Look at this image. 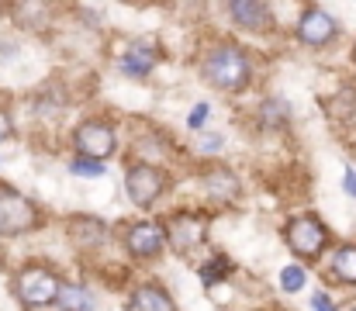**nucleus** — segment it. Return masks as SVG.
Instances as JSON below:
<instances>
[{
    "mask_svg": "<svg viewBox=\"0 0 356 311\" xmlns=\"http://www.w3.org/2000/svg\"><path fill=\"white\" fill-rule=\"evenodd\" d=\"M201 80L222 94H242L252 83V59L236 42H215L201 59Z\"/></svg>",
    "mask_w": 356,
    "mask_h": 311,
    "instance_id": "f257e3e1",
    "label": "nucleus"
},
{
    "mask_svg": "<svg viewBox=\"0 0 356 311\" xmlns=\"http://www.w3.org/2000/svg\"><path fill=\"white\" fill-rule=\"evenodd\" d=\"M59 287H63V280H59V273L49 263H28V266H21L17 277H14V284H10L14 298L21 301V308H28V311L52 308L56 298H59Z\"/></svg>",
    "mask_w": 356,
    "mask_h": 311,
    "instance_id": "f03ea898",
    "label": "nucleus"
},
{
    "mask_svg": "<svg viewBox=\"0 0 356 311\" xmlns=\"http://www.w3.org/2000/svg\"><path fill=\"white\" fill-rule=\"evenodd\" d=\"M45 225V214L42 207L35 205L31 198H24L21 191L0 184V235L3 239H17V235H28L35 228Z\"/></svg>",
    "mask_w": 356,
    "mask_h": 311,
    "instance_id": "7ed1b4c3",
    "label": "nucleus"
},
{
    "mask_svg": "<svg viewBox=\"0 0 356 311\" xmlns=\"http://www.w3.org/2000/svg\"><path fill=\"white\" fill-rule=\"evenodd\" d=\"M284 242L287 249L298 256V260H318L325 249H329V228L322 225L318 214L305 211V214H294L287 225H284Z\"/></svg>",
    "mask_w": 356,
    "mask_h": 311,
    "instance_id": "20e7f679",
    "label": "nucleus"
},
{
    "mask_svg": "<svg viewBox=\"0 0 356 311\" xmlns=\"http://www.w3.org/2000/svg\"><path fill=\"white\" fill-rule=\"evenodd\" d=\"M163 232H166V246L177 256H191L194 249H201L208 242L211 218L204 211H177L163 221Z\"/></svg>",
    "mask_w": 356,
    "mask_h": 311,
    "instance_id": "39448f33",
    "label": "nucleus"
},
{
    "mask_svg": "<svg viewBox=\"0 0 356 311\" xmlns=\"http://www.w3.org/2000/svg\"><path fill=\"white\" fill-rule=\"evenodd\" d=\"M166 191H170V177H166L163 166H156V163H131L124 170V194H128V201L135 207H142V211L152 207Z\"/></svg>",
    "mask_w": 356,
    "mask_h": 311,
    "instance_id": "423d86ee",
    "label": "nucleus"
},
{
    "mask_svg": "<svg viewBox=\"0 0 356 311\" xmlns=\"http://www.w3.org/2000/svg\"><path fill=\"white\" fill-rule=\"evenodd\" d=\"M73 149L80 152V159H94L104 163L108 156H115L118 149V131L111 121L104 118H87L73 128Z\"/></svg>",
    "mask_w": 356,
    "mask_h": 311,
    "instance_id": "0eeeda50",
    "label": "nucleus"
},
{
    "mask_svg": "<svg viewBox=\"0 0 356 311\" xmlns=\"http://www.w3.org/2000/svg\"><path fill=\"white\" fill-rule=\"evenodd\" d=\"M121 246L131 260H156L163 256L166 249V232H163V221H152V218H142V221H131L121 228Z\"/></svg>",
    "mask_w": 356,
    "mask_h": 311,
    "instance_id": "6e6552de",
    "label": "nucleus"
},
{
    "mask_svg": "<svg viewBox=\"0 0 356 311\" xmlns=\"http://www.w3.org/2000/svg\"><path fill=\"white\" fill-rule=\"evenodd\" d=\"M294 35L308 49H329L339 38V21L325 7H305L298 24H294Z\"/></svg>",
    "mask_w": 356,
    "mask_h": 311,
    "instance_id": "1a4fd4ad",
    "label": "nucleus"
},
{
    "mask_svg": "<svg viewBox=\"0 0 356 311\" xmlns=\"http://www.w3.org/2000/svg\"><path fill=\"white\" fill-rule=\"evenodd\" d=\"M159 59H163V49H159L156 38H135V42L124 45V52H121V59H118V70H121V77L145 80L156 70Z\"/></svg>",
    "mask_w": 356,
    "mask_h": 311,
    "instance_id": "9d476101",
    "label": "nucleus"
},
{
    "mask_svg": "<svg viewBox=\"0 0 356 311\" xmlns=\"http://www.w3.org/2000/svg\"><path fill=\"white\" fill-rule=\"evenodd\" d=\"M66 235H70V242L76 249H97L104 242V235H108V225L101 218H94V214H76V218L66 221Z\"/></svg>",
    "mask_w": 356,
    "mask_h": 311,
    "instance_id": "9b49d317",
    "label": "nucleus"
},
{
    "mask_svg": "<svg viewBox=\"0 0 356 311\" xmlns=\"http://www.w3.org/2000/svg\"><path fill=\"white\" fill-rule=\"evenodd\" d=\"M229 17L245 31H266L273 28V10L259 0H232L229 3Z\"/></svg>",
    "mask_w": 356,
    "mask_h": 311,
    "instance_id": "f8f14e48",
    "label": "nucleus"
},
{
    "mask_svg": "<svg viewBox=\"0 0 356 311\" xmlns=\"http://www.w3.org/2000/svg\"><path fill=\"white\" fill-rule=\"evenodd\" d=\"M124 311H180V308H177V301L166 294L163 284H138V287L128 294Z\"/></svg>",
    "mask_w": 356,
    "mask_h": 311,
    "instance_id": "ddd939ff",
    "label": "nucleus"
},
{
    "mask_svg": "<svg viewBox=\"0 0 356 311\" xmlns=\"http://www.w3.org/2000/svg\"><path fill=\"white\" fill-rule=\"evenodd\" d=\"M204 191H208L211 205H232L238 198V177L225 166H211L204 173Z\"/></svg>",
    "mask_w": 356,
    "mask_h": 311,
    "instance_id": "4468645a",
    "label": "nucleus"
},
{
    "mask_svg": "<svg viewBox=\"0 0 356 311\" xmlns=\"http://www.w3.org/2000/svg\"><path fill=\"white\" fill-rule=\"evenodd\" d=\"M329 273H332L339 284L356 287V242H346V246H339V249L332 253V260H329Z\"/></svg>",
    "mask_w": 356,
    "mask_h": 311,
    "instance_id": "2eb2a0df",
    "label": "nucleus"
},
{
    "mask_svg": "<svg viewBox=\"0 0 356 311\" xmlns=\"http://www.w3.org/2000/svg\"><path fill=\"white\" fill-rule=\"evenodd\" d=\"M59 311H97V298L83 287V284H63L59 298H56Z\"/></svg>",
    "mask_w": 356,
    "mask_h": 311,
    "instance_id": "dca6fc26",
    "label": "nucleus"
},
{
    "mask_svg": "<svg viewBox=\"0 0 356 311\" xmlns=\"http://www.w3.org/2000/svg\"><path fill=\"white\" fill-rule=\"evenodd\" d=\"M197 273H201V280H204L208 287H215V284H218L222 277H229V273H232V260L218 253V256H211V260H204V263L197 266Z\"/></svg>",
    "mask_w": 356,
    "mask_h": 311,
    "instance_id": "f3484780",
    "label": "nucleus"
},
{
    "mask_svg": "<svg viewBox=\"0 0 356 311\" xmlns=\"http://www.w3.org/2000/svg\"><path fill=\"white\" fill-rule=\"evenodd\" d=\"M287 104L280 101V97H270V101L259 104V121L266 125V128H284L287 125Z\"/></svg>",
    "mask_w": 356,
    "mask_h": 311,
    "instance_id": "a211bd4d",
    "label": "nucleus"
},
{
    "mask_svg": "<svg viewBox=\"0 0 356 311\" xmlns=\"http://www.w3.org/2000/svg\"><path fill=\"white\" fill-rule=\"evenodd\" d=\"M305 284H308V273H305V266H298V263L284 266V273H280V287H284L287 294H298Z\"/></svg>",
    "mask_w": 356,
    "mask_h": 311,
    "instance_id": "6ab92c4d",
    "label": "nucleus"
},
{
    "mask_svg": "<svg viewBox=\"0 0 356 311\" xmlns=\"http://www.w3.org/2000/svg\"><path fill=\"white\" fill-rule=\"evenodd\" d=\"M70 173H76V177H104V163H94V159H73L70 163Z\"/></svg>",
    "mask_w": 356,
    "mask_h": 311,
    "instance_id": "aec40b11",
    "label": "nucleus"
},
{
    "mask_svg": "<svg viewBox=\"0 0 356 311\" xmlns=\"http://www.w3.org/2000/svg\"><path fill=\"white\" fill-rule=\"evenodd\" d=\"M208 114H211V107H208V104H197V107L191 111V121H187V125H191L194 131H204V121H208Z\"/></svg>",
    "mask_w": 356,
    "mask_h": 311,
    "instance_id": "412c9836",
    "label": "nucleus"
},
{
    "mask_svg": "<svg viewBox=\"0 0 356 311\" xmlns=\"http://www.w3.org/2000/svg\"><path fill=\"white\" fill-rule=\"evenodd\" d=\"M222 135H208V131H201V152H218L222 149Z\"/></svg>",
    "mask_w": 356,
    "mask_h": 311,
    "instance_id": "4be33fe9",
    "label": "nucleus"
},
{
    "mask_svg": "<svg viewBox=\"0 0 356 311\" xmlns=\"http://www.w3.org/2000/svg\"><path fill=\"white\" fill-rule=\"evenodd\" d=\"M312 308L315 311H336V305H332V298H329V294H322V291H318V294H312Z\"/></svg>",
    "mask_w": 356,
    "mask_h": 311,
    "instance_id": "5701e85b",
    "label": "nucleus"
},
{
    "mask_svg": "<svg viewBox=\"0 0 356 311\" xmlns=\"http://www.w3.org/2000/svg\"><path fill=\"white\" fill-rule=\"evenodd\" d=\"M10 131H14V121H10V114L0 107V142H7V138H10Z\"/></svg>",
    "mask_w": 356,
    "mask_h": 311,
    "instance_id": "b1692460",
    "label": "nucleus"
},
{
    "mask_svg": "<svg viewBox=\"0 0 356 311\" xmlns=\"http://www.w3.org/2000/svg\"><path fill=\"white\" fill-rule=\"evenodd\" d=\"M343 187H346L350 198H356V170H346V173H343Z\"/></svg>",
    "mask_w": 356,
    "mask_h": 311,
    "instance_id": "393cba45",
    "label": "nucleus"
},
{
    "mask_svg": "<svg viewBox=\"0 0 356 311\" xmlns=\"http://www.w3.org/2000/svg\"><path fill=\"white\" fill-rule=\"evenodd\" d=\"M346 311H356V305H350V308H346Z\"/></svg>",
    "mask_w": 356,
    "mask_h": 311,
    "instance_id": "a878e982",
    "label": "nucleus"
},
{
    "mask_svg": "<svg viewBox=\"0 0 356 311\" xmlns=\"http://www.w3.org/2000/svg\"><path fill=\"white\" fill-rule=\"evenodd\" d=\"M353 63H356V45H353Z\"/></svg>",
    "mask_w": 356,
    "mask_h": 311,
    "instance_id": "bb28decb",
    "label": "nucleus"
}]
</instances>
